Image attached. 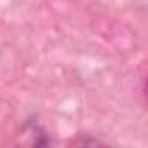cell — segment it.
Segmentation results:
<instances>
[]
</instances>
